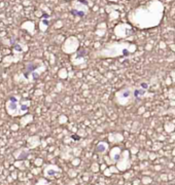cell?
I'll return each instance as SVG.
<instances>
[{
    "instance_id": "1",
    "label": "cell",
    "mask_w": 175,
    "mask_h": 185,
    "mask_svg": "<svg viewBox=\"0 0 175 185\" xmlns=\"http://www.w3.org/2000/svg\"><path fill=\"white\" fill-rule=\"evenodd\" d=\"M164 18V4L160 0H150L138 5L128 13L129 23L141 30L152 29L161 24Z\"/></svg>"
},
{
    "instance_id": "2",
    "label": "cell",
    "mask_w": 175,
    "mask_h": 185,
    "mask_svg": "<svg viewBox=\"0 0 175 185\" xmlns=\"http://www.w3.org/2000/svg\"><path fill=\"white\" fill-rule=\"evenodd\" d=\"M137 50V45L132 42L121 41V42H109L95 52L98 58H118V57H129Z\"/></svg>"
},
{
    "instance_id": "3",
    "label": "cell",
    "mask_w": 175,
    "mask_h": 185,
    "mask_svg": "<svg viewBox=\"0 0 175 185\" xmlns=\"http://www.w3.org/2000/svg\"><path fill=\"white\" fill-rule=\"evenodd\" d=\"M30 105L31 102L28 99H22L19 96H12L5 104V108L10 116H21L28 112Z\"/></svg>"
},
{
    "instance_id": "4",
    "label": "cell",
    "mask_w": 175,
    "mask_h": 185,
    "mask_svg": "<svg viewBox=\"0 0 175 185\" xmlns=\"http://www.w3.org/2000/svg\"><path fill=\"white\" fill-rule=\"evenodd\" d=\"M44 70H45V66L43 63L39 60H36V61L30 62V63L26 64L24 70H23V76L30 81L37 80V79L39 78L40 74Z\"/></svg>"
},
{
    "instance_id": "5",
    "label": "cell",
    "mask_w": 175,
    "mask_h": 185,
    "mask_svg": "<svg viewBox=\"0 0 175 185\" xmlns=\"http://www.w3.org/2000/svg\"><path fill=\"white\" fill-rule=\"evenodd\" d=\"M114 99L115 102L121 106H128L135 100L134 88L131 86H127L119 89L114 95Z\"/></svg>"
},
{
    "instance_id": "6",
    "label": "cell",
    "mask_w": 175,
    "mask_h": 185,
    "mask_svg": "<svg viewBox=\"0 0 175 185\" xmlns=\"http://www.w3.org/2000/svg\"><path fill=\"white\" fill-rule=\"evenodd\" d=\"M89 12V5L86 0H73L70 13L75 18H83Z\"/></svg>"
},
{
    "instance_id": "7",
    "label": "cell",
    "mask_w": 175,
    "mask_h": 185,
    "mask_svg": "<svg viewBox=\"0 0 175 185\" xmlns=\"http://www.w3.org/2000/svg\"><path fill=\"white\" fill-rule=\"evenodd\" d=\"M133 34H134V29L131 24L120 23L116 25L114 28V35L116 36V38H119V39L128 38V37H130Z\"/></svg>"
},
{
    "instance_id": "8",
    "label": "cell",
    "mask_w": 175,
    "mask_h": 185,
    "mask_svg": "<svg viewBox=\"0 0 175 185\" xmlns=\"http://www.w3.org/2000/svg\"><path fill=\"white\" fill-rule=\"evenodd\" d=\"M78 40L75 37H70L66 40V42L63 45V50L67 54H72V52H76L78 49Z\"/></svg>"
},
{
    "instance_id": "9",
    "label": "cell",
    "mask_w": 175,
    "mask_h": 185,
    "mask_svg": "<svg viewBox=\"0 0 175 185\" xmlns=\"http://www.w3.org/2000/svg\"><path fill=\"white\" fill-rule=\"evenodd\" d=\"M86 55H87V50L86 49H79L75 52V56L72 58V63L75 65L82 64L86 61Z\"/></svg>"
},
{
    "instance_id": "10",
    "label": "cell",
    "mask_w": 175,
    "mask_h": 185,
    "mask_svg": "<svg viewBox=\"0 0 175 185\" xmlns=\"http://www.w3.org/2000/svg\"><path fill=\"white\" fill-rule=\"evenodd\" d=\"M146 91L147 89L143 88L141 86L139 87H135L134 88V97H135V100H139L141 98H143L146 95Z\"/></svg>"
},
{
    "instance_id": "11",
    "label": "cell",
    "mask_w": 175,
    "mask_h": 185,
    "mask_svg": "<svg viewBox=\"0 0 175 185\" xmlns=\"http://www.w3.org/2000/svg\"><path fill=\"white\" fill-rule=\"evenodd\" d=\"M61 171H60V169H58L56 166H49L46 169H45V171H44V173H45V175L46 176H50V177H52V176H55L56 174H58V173H60Z\"/></svg>"
},
{
    "instance_id": "12",
    "label": "cell",
    "mask_w": 175,
    "mask_h": 185,
    "mask_svg": "<svg viewBox=\"0 0 175 185\" xmlns=\"http://www.w3.org/2000/svg\"><path fill=\"white\" fill-rule=\"evenodd\" d=\"M47 18H50L49 14H44L43 17L41 18V23H40V29L42 31L46 30L47 26H49V20H47Z\"/></svg>"
},
{
    "instance_id": "13",
    "label": "cell",
    "mask_w": 175,
    "mask_h": 185,
    "mask_svg": "<svg viewBox=\"0 0 175 185\" xmlns=\"http://www.w3.org/2000/svg\"><path fill=\"white\" fill-rule=\"evenodd\" d=\"M107 147L108 146H107L106 143H104V142H100V143L96 146V150L99 153H105L106 150H107Z\"/></svg>"
},
{
    "instance_id": "14",
    "label": "cell",
    "mask_w": 175,
    "mask_h": 185,
    "mask_svg": "<svg viewBox=\"0 0 175 185\" xmlns=\"http://www.w3.org/2000/svg\"><path fill=\"white\" fill-rule=\"evenodd\" d=\"M29 155V151L27 149H20V154L17 155V160H26Z\"/></svg>"
},
{
    "instance_id": "15",
    "label": "cell",
    "mask_w": 175,
    "mask_h": 185,
    "mask_svg": "<svg viewBox=\"0 0 175 185\" xmlns=\"http://www.w3.org/2000/svg\"><path fill=\"white\" fill-rule=\"evenodd\" d=\"M107 1H109V2H114V3H116V2H123V1H127V0H107Z\"/></svg>"
},
{
    "instance_id": "16",
    "label": "cell",
    "mask_w": 175,
    "mask_h": 185,
    "mask_svg": "<svg viewBox=\"0 0 175 185\" xmlns=\"http://www.w3.org/2000/svg\"><path fill=\"white\" fill-rule=\"evenodd\" d=\"M72 139H75V140H78L79 137L78 136H72Z\"/></svg>"
}]
</instances>
